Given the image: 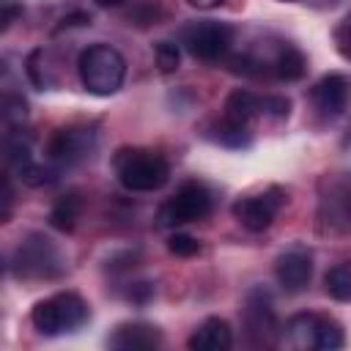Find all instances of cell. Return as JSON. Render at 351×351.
<instances>
[{
	"label": "cell",
	"mask_w": 351,
	"mask_h": 351,
	"mask_svg": "<svg viewBox=\"0 0 351 351\" xmlns=\"http://www.w3.org/2000/svg\"><path fill=\"white\" fill-rule=\"evenodd\" d=\"M274 277L282 291L302 293L313 277V252L304 244H291L274 261Z\"/></svg>",
	"instance_id": "14"
},
{
	"label": "cell",
	"mask_w": 351,
	"mask_h": 351,
	"mask_svg": "<svg viewBox=\"0 0 351 351\" xmlns=\"http://www.w3.org/2000/svg\"><path fill=\"white\" fill-rule=\"evenodd\" d=\"M11 206H14V189H11V173L5 170V176H3V211H0L3 222H8V217H11Z\"/></svg>",
	"instance_id": "24"
},
{
	"label": "cell",
	"mask_w": 351,
	"mask_h": 351,
	"mask_svg": "<svg viewBox=\"0 0 351 351\" xmlns=\"http://www.w3.org/2000/svg\"><path fill=\"white\" fill-rule=\"evenodd\" d=\"M324 288L332 299L351 304V261H343V263L332 266L324 277Z\"/></svg>",
	"instance_id": "19"
},
{
	"label": "cell",
	"mask_w": 351,
	"mask_h": 351,
	"mask_svg": "<svg viewBox=\"0 0 351 351\" xmlns=\"http://www.w3.org/2000/svg\"><path fill=\"white\" fill-rule=\"evenodd\" d=\"M285 206V189L282 186H263L258 192L241 195L233 203V219L250 230V233H263L271 228V222L277 219L280 208Z\"/></svg>",
	"instance_id": "11"
},
{
	"label": "cell",
	"mask_w": 351,
	"mask_h": 351,
	"mask_svg": "<svg viewBox=\"0 0 351 351\" xmlns=\"http://www.w3.org/2000/svg\"><path fill=\"white\" fill-rule=\"evenodd\" d=\"M291 112V101L285 96H258L252 90L236 88L228 93L222 118L214 123V140L228 148H250L252 145V129L263 118L285 121Z\"/></svg>",
	"instance_id": "1"
},
{
	"label": "cell",
	"mask_w": 351,
	"mask_h": 351,
	"mask_svg": "<svg viewBox=\"0 0 351 351\" xmlns=\"http://www.w3.org/2000/svg\"><path fill=\"white\" fill-rule=\"evenodd\" d=\"M230 71L244 74V77H266V80H299L307 71V58L302 49L285 38L277 36H263V41L250 44L241 52H230L225 58Z\"/></svg>",
	"instance_id": "2"
},
{
	"label": "cell",
	"mask_w": 351,
	"mask_h": 351,
	"mask_svg": "<svg viewBox=\"0 0 351 351\" xmlns=\"http://www.w3.org/2000/svg\"><path fill=\"white\" fill-rule=\"evenodd\" d=\"M178 41L181 47L206 63L214 60H225L236 44V30L228 22H217V19H195L181 25L178 30Z\"/></svg>",
	"instance_id": "8"
},
{
	"label": "cell",
	"mask_w": 351,
	"mask_h": 351,
	"mask_svg": "<svg viewBox=\"0 0 351 351\" xmlns=\"http://www.w3.org/2000/svg\"><path fill=\"white\" fill-rule=\"evenodd\" d=\"M99 132L93 123H66L47 140V162L55 167H74L93 156Z\"/></svg>",
	"instance_id": "10"
},
{
	"label": "cell",
	"mask_w": 351,
	"mask_h": 351,
	"mask_svg": "<svg viewBox=\"0 0 351 351\" xmlns=\"http://www.w3.org/2000/svg\"><path fill=\"white\" fill-rule=\"evenodd\" d=\"M96 5H101V8H115V5H123L126 0H93Z\"/></svg>",
	"instance_id": "27"
},
{
	"label": "cell",
	"mask_w": 351,
	"mask_h": 351,
	"mask_svg": "<svg viewBox=\"0 0 351 351\" xmlns=\"http://www.w3.org/2000/svg\"><path fill=\"white\" fill-rule=\"evenodd\" d=\"M186 346L192 351H228L233 346V329L225 318L219 315H208L206 321H200L195 326V332L189 335Z\"/></svg>",
	"instance_id": "17"
},
{
	"label": "cell",
	"mask_w": 351,
	"mask_h": 351,
	"mask_svg": "<svg viewBox=\"0 0 351 351\" xmlns=\"http://www.w3.org/2000/svg\"><path fill=\"white\" fill-rule=\"evenodd\" d=\"M310 101L313 107L326 118V121H335L343 115L346 104H348V80L343 74H324L313 90H310Z\"/></svg>",
	"instance_id": "16"
},
{
	"label": "cell",
	"mask_w": 351,
	"mask_h": 351,
	"mask_svg": "<svg viewBox=\"0 0 351 351\" xmlns=\"http://www.w3.org/2000/svg\"><path fill=\"white\" fill-rule=\"evenodd\" d=\"M8 271L19 280H55L66 274V252L44 233H27L8 255Z\"/></svg>",
	"instance_id": "4"
},
{
	"label": "cell",
	"mask_w": 351,
	"mask_h": 351,
	"mask_svg": "<svg viewBox=\"0 0 351 351\" xmlns=\"http://www.w3.org/2000/svg\"><path fill=\"white\" fill-rule=\"evenodd\" d=\"M214 208V195L203 181H184L156 211L159 228H178L186 222L206 219Z\"/></svg>",
	"instance_id": "9"
},
{
	"label": "cell",
	"mask_w": 351,
	"mask_h": 351,
	"mask_svg": "<svg viewBox=\"0 0 351 351\" xmlns=\"http://www.w3.org/2000/svg\"><path fill=\"white\" fill-rule=\"evenodd\" d=\"M154 58H156V66H159V71H176L178 69V58H181V52H178V44H173V41H159L156 47H154Z\"/></svg>",
	"instance_id": "21"
},
{
	"label": "cell",
	"mask_w": 351,
	"mask_h": 351,
	"mask_svg": "<svg viewBox=\"0 0 351 351\" xmlns=\"http://www.w3.org/2000/svg\"><path fill=\"white\" fill-rule=\"evenodd\" d=\"M332 38H335V47H337V52L346 58V60H351V11L337 22V27H335V33H332Z\"/></svg>",
	"instance_id": "23"
},
{
	"label": "cell",
	"mask_w": 351,
	"mask_h": 351,
	"mask_svg": "<svg viewBox=\"0 0 351 351\" xmlns=\"http://www.w3.org/2000/svg\"><path fill=\"white\" fill-rule=\"evenodd\" d=\"M3 8H5V11H3V30H8V27H11V22H14V16H16L22 8H16V5H14V0H3Z\"/></svg>",
	"instance_id": "25"
},
{
	"label": "cell",
	"mask_w": 351,
	"mask_h": 351,
	"mask_svg": "<svg viewBox=\"0 0 351 351\" xmlns=\"http://www.w3.org/2000/svg\"><path fill=\"white\" fill-rule=\"evenodd\" d=\"M27 118V101L19 93H5L3 96V121L8 129H19Z\"/></svg>",
	"instance_id": "20"
},
{
	"label": "cell",
	"mask_w": 351,
	"mask_h": 351,
	"mask_svg": "<svg viewBox=\"0 0 351 351\" xmlns=\"http://www.w3.org/2000/svg\"><path fill=\"white\" fill-rule=\"evenodd\" d=\"M162 343H165L162 329L145 321H123L107 337V346L118 351H148V348H159Z\"/></svg>",
	"instance_id": "15"
},
{
	"label": "cell",
	"mask_w": 351,
	"mask_h": 351,
	"mask_svg": "<svg viewBox=\"0 0 351 351\" xmlns=\"http://www.w3.org/2000/svg\"><path fill=\"white\" fill-rule=\"evenodd\" d=\"M77 74L88 93L112 96L126 80V58L110 44H88L77 58Z\"/></svg>",
	"instance_id": "6"
},
{
	"label": "cell",
	"mask_w": 351,
	"mask_h": 351,
	"mask_svg": "<svg viewBox=\"0 0 351 351\" xmlns=\"http://www.w3.org/2000/svg\"><path fill=\"white\" fill-rule=\"evenodd\" d=\"M82 214V200L77 192H66L55 200V206L49 208V225L60 233H71L77 228V219Z\"/></svg>",
	"instance_id": "18"
},
{
	"label": "cell",
	"mask_w": 351,
	"mask_h": 351,
	"mask_svg": "<svg viewBox=\"0 0 351 351\" xmlns=\"http://www.w3.org/2000/svg\"><path fill=\"white\" fill-rule=\"evenodd\" d=\"M280 343L296 351H335L346 346L343 324L324 313H296L282 324Z\"/></svg>",
	"instance_id": "7"
},
{
	"label": "cell",
	"mask_w": 351,
	"mask_h": 351,
	"mask_svg": "<svg viewBox=\"0 0 351 351\" xmlns=\"http://www.w3.org/2000/svg\"><path fill=\"white\" fill-rule=\"evenodd\" d=\"M241 324L247 329V340L258 348H266V346H277L280 343V332H282V324L274 313V304H271V296L263 291V288H252L244 299V307H241Z\"/></svg>",
	"instance_id": "12"
},
{
	"label": "cell",
	"mask_w": 351,
	"mask_h": 351,
	"mask_svg": "<svg viewBox=\"0 0 351 351\" xmlns=\"http://www.w3.org/2000/svg\"><path fill=\"white\" fill-rule=\"evenodd\" d=\"M288 3H291V0H288Z\"/></svg>",
	"instance_id": "28"
},
{
	"label": "cell",
	"mask_w": 351,
	"mask_h": 351,
	"mask_svg": "<svg viewBox=\"0 0 351 351\" xmlns=\"http://www.w3.org/2000/svg\"><path fill=\"white\" fill-rule=\"evenodd\" d=\"M318 217L332 230H351V173L326 176L321 181Z\"/></svg>",
	"instance_id": "13"
},
{
	"label": "cell",
	"mask_w": 351,
	"mask_h": 351,
	"mask_svg": "<svg viewBox=\"0 0 351 351\" xmlns=\"http://www.w3.org/2000/svg\"><path fill=\"white\" fill-rule=\"evenodd\" d=\"M90 321V304L77 291H58L44 296L30 310V324L44 337H63L80 332Z\"/></svg>",
	"instance_id": "3"
},
{
	"label": "cell",
	"mask_w": 351,
	"mask_h": 351,
	"mask_svg": "<svg viewBox=\"0 0 351 351\" xmlns=\"http://www.w3.org/2000/svg\"><path fill=\"white\" fill-rule=\"evenodd\" d=\"M167 250L173 255H178V258H192V255L200 252V241L192 239V236H186V233H173L167 239Z\"/></svg>",
	"instance_id": "22"
},
{
	"label": "cell",
	"mask_w": 351,
	"mask_h": 351,
	"mask_svg": "<svg viewBox=\"0 0 351 351\" xmlns=\"http://www.w3.org/2000/svg\"><path fill=\"white\" fill-rule=\"evenodd\" d=\"M112 170L118 184L129 192H156L170 181V165L154 148H118L112 156Z\"/></svg>",
	"instance_id": "5"
},
{
	"label": "cell",
	"mask_w": 351,
	"mask_h": 351,
	"mask_svg": "<svg viewBox=\"0 0 351 351\" xmlns=\"http://www.w3.org/2000/svg\"><path fill=\"white\" fill-rule=\"evenodd\" d=\"M192 8H197V11H211V8H217V5H222L225 0H186Z\"/></svg>",
	"instance_id": "26"
}]
</instances>
